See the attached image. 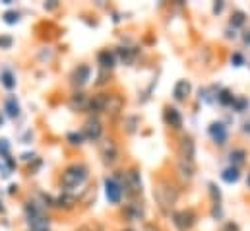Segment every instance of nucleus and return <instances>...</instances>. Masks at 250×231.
Returning a JSON list of instances; mask_svg holds the SVG:
<instances>
[{"instance_id":"obj_30","label":"nucleus","mask_w":250,"mask_h":231,"mask_svg":"<svg viewBox=\"0 0 250 231\" xmlns=\"http://www.w3.org/2000/svg\"><path fill=\"white\" fill-rule=\"evenodd\" d=\"M14 45V39L10 35H0V49H10Z\"/></svg>"},{"instance_id":"obj_32","label":"nucleus","mask_w":250,"mask_h":231,"mask_svg":"<svg viewBox=\"0 0 250 231\" xmlns=\"http://www.w3.org/2000/svg\"><path fill=\"white\" fill-rule=\"evenodd\" d=\"M231 62H233L235 66H243V64H245V58L241 57L239 53H235V55H233V58H231Z\"/></svg>"},{"instance_id":"obj_23","label":"nucleus","mask_w":250,"mask_h":231,"mask_svg":"<svg viewBox=\"0 0 250 231\" xmlns=\"http://www.w3.org/2000/svg\"><path fill=\"white\" fill-rule=\"evenodd\" d=\"M221 177H223V181H225V183H237V181H239V177H241L239 167H227Z\"/></svg>"},{"instance_id":"obj_36","label":"nucleus","mask_w":250,"mask_h":231,"mask_svg":"<svg viewBox=\"0 0 250 231\" xmlns=\"http://www.w3.org/2000/svg\"><path fill=\"white\" fill-rule=\"evenodd\" d=\"M91 231H105V230H103V226H99V224H91Z\"/></svg>"},{"instance_id":"obj_8","label":"nucleus","mask_w":250,"mask_h":231,"mask_svg":"<svg viewBox=\"0 0 250 231\" xmlns=\"http://www.w3.org/2000/svg\"><path fill=\"white\" fill-rule=\"evenodd\" d=\"M101 158H103V163L105 165H113L119 158V148L115 144V140H105L101 144Z\"/></svg>"},{"instance_id":"obj_21","label":"nucleus","mask_w":250,"mask_h":231,"mask_svg":"<svg viewBox=\"0 0 250 231\" xmlns=\"http://www.w3.org/2000/svg\"><path fill=\"white\" fill-rule=\"evenodd\" d=\"M125 214H126V218L132 220V222H134V220H142V218H144V208L138 206L136 202H132V204L126 206Z\"/></svg>"},{"instance_id":"obj_40","label":"nucleus","mask_w":250,"mask_h":231,"mask_svg":"<svg viewBox=\"0 0 250 231\" xmlns=\"http://www.w3.org/2000/svg\"><path fill=\"white\" fill-rule=\"evenodd\" d=\"M0 126H2V116H0Z\"/></svg>"},{"instance_id":"obj_27","label":"nucleus","mask_w":250,"mask_h":231,"mask_svg":"<svg viewBox=\"0 0 250 231\" xmlns=\"http://www.w3.org/2000/svg\"><path fill=\"white\" fill-rule=\"evenodd\" d=\"M231 162L235 163L233 167H239V165L245 162V152H243V150H235V152H231Z\"/></svg>"},{"instance_id":"obj_29","label":"nucleus","mask_w":250,"mask_h":231,"mask_svg":"<svg viewBox=\"0 0 250 231\" xmlns=\"http://www.w3.org/2000/svg\"><path fill=\"white\" fill-rule=\"evenodd\" d=\"M0 158L2 160H8L10 158V144L6 138H0Z\"/></svg>"},{"instance_id":"obj_33","label":"nucleus","mask_w":250,"mask_h":231,"mask_svg":"<svg viewBox=\"0 0 250 231\" xmlns=\"http://www.w3.org/2000/svg\"><path fill=\"white\" fill-rule=\"evenodd\" d=\"M43 8H45V10H57V8H59V2H57V0H49V2L43 4Z\"/></svg>"},{"instance_id":"obj_37","label":"nucleus","mask_w":250,"mask_h":231,"mask_svg":"<svg viewBox=\"0 0 250 231\" xmlns=\"http://www.w3.org/2000/svg\"><path fill=\"white\" fill-rule=\"evenodd\" d=\"M146 231H159V230H157L155 226H151V224H147V226H146Z\"/></svg>"},{"instance_id":"obj_14","label":"nucleus","mask_w":250,"mask_h":231,"mask_svg":"<svg viewBox=\"0 0 250 231\" xmlns=\"http://www.w3.org/2000/svg\"><path fill=\"white\" fill-rule=\"evenodd\" d=\"M87 101H89V97H87L85 93L76 92V93L70 97V107H72L74 111H87Z\"/></svg>"},{"instance_id":"obj_6","label":"nucleus","mask_w":250,"mask_h":231,"mask_svg":"<svg viewBox=\"0 0 250 231\" xmlns=\"http://www.w3.org/2000/svg\"><path fill=\"white\" fill-rule=\"evenodd\" d=\"M123 185V190L126 188L128 194H140L142 192V179H140V171L138 169H130L126 171L125 181L121 183Z\"/></svg>"},{"instance_id":"obj_16","label":"nucleus","mask_w":250,"mask_h":231,"mask_svg":"<svg viewBox=\"0 0 250 231\" xmlns=\"http://www.w3.org/2000/svg\"><path fill=\"white\" fill-rule=\"evenodd\" d=\"M190 90H192L190 82H187V80H181V82H177L173 95H175V99H177V101H185L188 95H190Z\"/></svg>"},{"instance_id":"obj_12","label":"nucleus","mask_w":250,"mask_h":231,"mask_svg":"<svg viewBox=\"0 0 250 231\" xmlns=\"http://www.w3.org/2000/svg\"><path fill=\"white\" fill-rule=\"evenodd\" d=\"M123 97L119 93H109V99H107V107H105V113H109L111 116H117L123 111Z\"/></svg>"},{"instance_id":"obj_11","label":"nucleus","mask_w":250,"mask_h":231,"mask_svg":"<svg viewBox=\"0 0 250 231\" xmlns=\"http://www.w3.org/2000/svg\"><path fill=\"white\" fill-rule=\"evenodd\" d=\"M179 154L181 158L179 160H187V162H194V156H196V146H194V140L192 138H183L181 140V148H179Z\"/></svg>"},{"instance_id":"obj_4","label":"nucleus","mask_w":250,"mask_h":231,"mask_svg":"<svg viewBox=\"0 0 250 231\" xmlns=\"http://www.w3.org/2000/svg\"><path fill=\"white\" fill-rule=\"evenodd\" d=\"M101 134H103L101 120H99L97 116L87 118V120H85V124H83V128H82V136H83L85 140H89V142H95V140H99V138H101Z\"/></svg>"},{"instance_id":"obj_3","label":"nucleus","mask_w":250,"mask_h":231,"mask_svg":"<svg viewBox=\"0 0 250 231\" xmlns=\"http://www.w3.org/2000/svg\"><path fill=\"white\" fill-rule=\"evenodd\" d=\"M177 198H179V190H177V186H175L171 181H165V179H163V181L157 183V186H155V200H157L159 208H161L165 214L171 212V208L175 206Z\"/></svg>"},{"instance_id":"obj_17","label":"nucleus","mask_w":250,"mask_h":231,"mask_svg":"<svg viewBox=\"0 0 250 231\" xmlns=\"http://www.w3.org/2000/svg\"><path fill=\"white\" fill-rule=\"evenodd\" d=\"M165 122H167L169 126H173V128H181V126H183V116H181V113H179L177 109L167 107V109H165Z\"/></svg>"},{"instance_id":"obj_13","label":"nucleus","mask_w":250,"mask_h":231,"mask_svg":"<svg viewBox=\"0 0 250 231\" xmlns=\"http://www.w3.org/2000/svg\"><path fill=\"white\" fill-rule=\"evenodd\" d=\"M76 204H78V196L72 194V192H62V194L55 200V206L61 208V210H72Z\"/></svg>"},{"instance_id":"obj_34","label":"nucleus","mask_w":250,"mask_h":231,"mask_svg":"<svg viewBox=\"0 0 250 231\" xmlns=\"http://www.w3.org/2000/svg\"><path fill=\"white\" fill-rule=\"evenodd\" d=\"M233 105H235V109H237V111H243V109H245V105H247V101H245V99H235V101H233Z\"/></svg>"},{"instance_id":"obj_9","label":"nucleus","mask_w":250,"mask_h":231,"mask_svg":"<svg viewBox=\"0 0 250 231\" xmlns=\"http://www.w3.org/2000/svg\"><path fill=\"white\" fill-rule=\"evenodd\" d=\"M89 76H91V68H89L87 64H80V66L74 68V72H72V84H74L76 88H82V86L87 84Z\"/></svg>"},{"instance_id":"obj_5","label":"nucleus","mask_w":250,"mask_h":231,"mask_svg":"<svg viewBox=\"0 0 250 231\" xmlns=\"http://www.w3.org/2000/svg\"><path fill=\"white\" fill-rule=\"evenodd\" d=\"M105 194H107V200L111 204H119L121 202V196H123V185L119 179L115 177H107L105 179Z\"/></svg>"},{"instance_id":"obj_10","label":"nucleus","mask_w":250,"mask_h":231,"mask_svg":"<svg viewBox=\"0 0 250 231\" xmlns=\"http://www.w3.org/2000/svg\"><path fill=\"white\" fill-rule=\"evenodd\" d=\"M107 99H109V93H95L87 101V111L89 113H103L107 107Z\"/></svg>"},{"instance_id":"obj_28","label":"nucleus","mask_w":250,"mask_h":231,"mask_svg":"<svg viewBox=\"0 0 250 231\" xmlns=\"http://www.w3.org/2000/svg\"><path fill=\"white\" fill-rule=\"evenodd\" d=\"M245 20H247V18H245L243 12H235V14L231 16V25H233V27H241V25L245 23Z\"/></svg>"},{"instance_id":"obj_39","label":"nucleus","mask_w":250,"mask_h":231,"mask_svg":"<svg viewBox=\"0 0 250 231\" xmlns=\"http://www.w3.org/2000/svg\"><path fill=\"white\" fill-rule=\"evenodd\" d=\"M2 210H4V208H2V202H0V212H2Z\"/></svg>"},{"instance_id":"obj_31","label":"nucleus","mask_w":250,"mask_h":231,"mask_svg":"<svg viewBox=\"0 0 250 231\" xmlns=\"http://www.w3.org/2000/svg\"><path fill=\"white\" fill-rule=\"evenodd\" d=\"M119 55H121V58H123L125 62H130V60L134 58V55H132L128 49H119Z\"/></svg>"},{"instance_id":"obj_24","label":"nucleus","mask_w":250,"mask_h":231,"mask_svg":"<svg viewBox=\"0 0 250 231\" xmlns=\"http://www.w3.org/2000/svg\"><path fill=\"white\" fill-rule=\"evenodd\" d=\"M2 18H4V22H6L8 25H14V23H18V22H20V14H18L16 10H6Z\"/></svg>"},{"instance_id":"obj_15","label":"nucleus","mask_w":250,"mask_h":231,"mask_svg":"<svg viewBox=\"0 0 250 231\" xmlns=\"http://www.w3.org/2000/svg\"><path fill=\"white\" fill-rule=\"evenodd\" d=\"M209 134H211V138H213L217 144H225V140H227V128H225L221 122H213V124L209 126Z\"/></svg>"},{"instance_id":"obj_26","label":"nucleus","mask_w":250,"mask_h":231,"mask_svg":"<svg viewBox=\"0 0 250 231\" xmlns=\"http://www.w3.org/2000/svg\"><path fill=\"white\" fill-rule=\"evenodd\" d=\"M66 138H68V142H70L72 146H82V144H83V136H82V132H70Z\"/></svg>"},{"instance_id":"obj_22","label":"nucleus","mask_w":250,"mask_h":231,"mask_svg":"<svg viewBox=\"0 0 250 231\" xmlns=\"http://www.w3.org/2000/svg\"><path fill=\"white\" fill-rule=\"evenodd\" d=\"M179 173L183 175L185 179H192L194 173H196V165H194V162L179 160Z\"/></svg>"},{"instance_id":"obj_2","label":"nucleus","mask_w":250,"mask_h":231,"mask_svg":"<svg viewBox=\"0 0 250 231\" xmlns=\"http://www.w3.org/2000/svg\"><path fill=\"white\" fill-rule=\"evenodd\" d=\"M25 216H27L29 231H51V220L45 214L43 204H39L35 200H27L25 202Z\"/></svg>"},{"instance_id":"obj_7","label":"nucleus","mask_w":250,"mask_h":231,"mask_svg":"<svg viewBox=\"0 0 250 231\" xmlns=\"http://www.w3.org/2000/svg\"><path fill=\"white\" fill-rule=\"evenodd\" d=\"M173 222L179 228V231H188L196 224V214L192 210H183V212H175L173 214Z\"/></svg>"},{"instance_id":"obj_38","label":"nucleus","mask_w":250,"mask_h":231,"mask_svg":"<svg viewBox=\"0 0 250 231\" xmlns=\"http://www.w3.org/2000/svg\"><path fill=\"white\" fill-rule=\"evenodd\" d=\"M245 43H250V31L247 33V35H245Z\"/></svg>"},{"instance_id":"obj_1","label":"nucleus","mask_w":250,"mask_h":231,"mask_svg":"<svg viewBox=\"0 0 250 231\" xmlns=\"http://www.w3.org/2000/svg\"><path fill=\"white\" fill-rule=\"evenodd\" d=\"M89 177V169L83 163H72L68 165L61 175V186L62 192H72L76 188H80Z\"/></svg>"},{"instance_id":"obj_25","label":"nucleus","mask_w":250,"mask_h":231,"mask_svg":"<svg viewBox=\"0 0 250 231\" xmlns=\"http://www.w3.org/2000/svg\"><path fill=\"white\" fill-rule=\"evenodd\" d=\"M217 99H219V103H221V105H233V101H235V97L231 95V92H229V90H221V92H219V95H217Z\"/></svg>"},{"instance_id":"obj_42","label":"nucleus","mask_w":250,"mask_h":231,"mask_svg":"<svg viewBox=\"0 0 250 231\" xmlns=\"http://www.w3.org/2000/svg\"><path fill=\"white\" fill-rule=\"evenodd\" d=\"M123 231H132V230H123Z\"/></svg>"},{"instance_id":"obj_20","label":"nucleus","mask_w":250,"mask_h":231,"mask_svg":"<svg viewBox=\"0 0 250 231\" xmlns=\"http://www.w3.org/2000/svg\"><path fill=\"white\" fill-rule=\"evenodd\" d=\"M97 62L103 70H111L115 66V53H109V51H101L99 57H97Z\"/></svg>"},{"instance_id":"obj_18","label":"nucleus","mask_w":250,"mask_h":231,"mask_svg":"<svg viewBox=\"0 0 250 231\" xmlns=\"http://www.w3.org/2000/svg\"><path fill=\"white\" fill-rule=\"evenodd\" d=\"M0 84L6 88V90H14L16 88V76L10 68H4L0 70Z\"/></svg>"},{"instance_id":"obj_35","label":"nucleus","mask_w":250,"mask_h":231,"mask_svg":"<svg viewBox=\"0 0 250 231\" xmlns=\"http://www.w3.org/2000/svg\"><path fill=\"white\" fill-rule=\"evenodd\" d=\"M221 10H223V2H215V4H213V12L219 14Z\"/></svg>"},{"instance_id":"obj_19","label":"nucleus","mask_w":250,"mask_h":231,"mask_svg":"<svg viewBox=\"0 0 250 231\" xmlns=\"http://www.w3.org/2000/svg\"><path fill=\"white\" fill-rule=\"evenodd\" d=\"M4 111L8 113V116H12V118L20 116V103H18V99H16L14 95L6 97V101H4Z\"/></svg>"},{"instance_id":"obj_41","label":"nucleus","mask_w":250,"mask_h":231,"mask_svg":"<svg viewBox=\"0 0 250 231\" xmlns=\"http://www.w3.org/2000/svg\"><path fill=\"white\" fill-rule=\"evenodd\" d=\"M249 186H250V175H249Z\"/></svg>"}]
</instances>
